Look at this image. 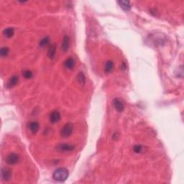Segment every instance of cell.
<instances>
[{
    "instance_id": "14",
    "label": "cell",
    "mask_w": 184,
    "mask_h": 184,
    "mask_svg": "<svg viewBox=\"0 0 184 184\" xmlns=\"http://www.w3.org/2000/svg\"><path fill=\"white\" fill-rule=\"evenodd\" d=\"M114 68V62L111 61H108L106 62L104 66V71L107 73H110L113 71Z\"/></svg>"
},
{
    "instance_id": "20",
    "label": "cell",
    "mask_w": 184,
    "mask_h": 184,
    "mask_svg": "<svg viewBox=\"0 0 184 184\" xmlns=\"http://www.w3.org/2000/svg\"><path fill=\"white\" fill-rule=\"evenodd\" d=\"M133 150L135 153H140L143 151V147L140 145H136L134 146Z\"/></svg>"
},
{
    "instance_id": "17",
    "label": "cell",
    "mask_w": 184,
    "mask_h": 184,
    "mask_svg": "<svg viewBox=\"0 0 184 184\" xmlns=\"http://www.w3.org/2000/svg\"><path fill=\"white\" fill-rule=\"evenodd\" d=\"M49 44L50 38L48 37H43V38H42L41 40H40V43H39V45H40V46L41 47V48H45V47L48 46Z\"/></svg>"
},
{
    "instance_id": "2",
    "label": "cell",
    "mask_w": 184,
    "mask_h": 184,
    "mask_svg": "<svg viewBox=\"0 0 184 184\" xmlns=\"http://www.w3.org/2000/svg\"><path fill=\"white\" fill-rule=\"evenodd\" d=\"M73 132V125L72 123H66L61 129V136L63 138H67L72 135Z\"/></svg>"
},
{
    "instance_id": "19",
    "label": "cell",
    "mask_w": 184,
    "mask_h": 184,
    "mask_svg": "<svg viewBox=\"0 0 184 184\" xmlns=\"http://www.w3.org/2000/svg\"><path fill=\"white\" fill-rule=\"evenodd\" d=\"M22 75H23V76L25 77L26 79H30V78H31L33 76L31 71H29V70L24 71L22 72Z\"/></svg>"
},
{
    "instance_id": "5",
    "label": "cell",
    "mask_w": 184,
    "mask_h": 184,
    "mask_svg": "<svg viewBox=\"0 0 184 184\" xmlns=\"http://www.w3.org/2000/svg\"><path fill=\"white\" fill-rule=\"evenodd\" d=\"M12 172L10 168H1V179H2V181H9L12 178Z\"/></svg>"
},
{
    "instance_id": "1",
    "label": "cell",
    "mask_w": 184,
    "mask_h": 184,
    "mask_svg": "<svg viewBox=\"0 0 184 184\" xmlns=\"http://www.w3.org/2000/svg\"><path fill=\"white\" fill-rule=\"evenodd\" d=\"M68 170L66 168H60L56 169L55 171L53 172V178L55 181L58 182H63L68 178Z\"/></svg>"
},
{
    "instance_id": "13",
    "label": "cell",
    "mask_w": 184,
    "mask_h": 184,
    "mask_svg": "<svg viewBox=\"0 0 184 184\" xmlns=\"http://www.w3.org/2000/svg\"><path fill=\"white\" fill-rule=\"evenodd\" d=\"M29 129L33 134H36L40 129V125L37 122H31L29 124Z\"/></svg>"
},
{
    "instance_id": "12",
    "label": "cell",
    "mask_w": 184,
    "mask_h": 184,
    "mask_svg": "<svg viewBox=\"0 0 184 184\" xmlns=\"http://www.w3.org/2000/svg\"><path fill=\"white\" fill-rule=\"evenodd\" d=\"M64 66L67 69L69 70H71L74 68L75 66V61L73 58L70 57V58H68L64 62Z\"/></svg>"
},
{
    "instance_id": "6",
    "label": "cell",
    "mask_w": 184,
    "mask_h": 184,
    "mask_svg": "<svg viewBox=\"0 0 184 184\" xmlns=\"http://www.w3.org/2000/svg\"><path fill=\"white\" fill-rule=\"evenodd\" d=\"M113 106H114V109L117 110L119 112H121L123 111L125 109V104H123V102H122V100H120L118 98H115V99L113 100Z\"/></svg>"
},
{
    "instance_id": "15",
    "label": "cell",
    "mask_w": 184,
    "mask_h": 184,
    "mask_svg": "<svg viewBox=\"0 0 184 184\" xmlns=\"http://www.w3.org/2000/svg\"><path fill=\"white\" fill-rule=\"evenodd\" d=\"M2 33L4 37H7V38H10V37H12L14 35L15 30L13 28H7L3 30Z\"/></svg>"
},
{
    "instance_id": "9",
    "label": "cell",
    "mask_w": 184,
    "mask_h": 184,
    "mask_svg": "<svg viewBox=\"0 0 184 184\" xmlns=\"http://www.w3.org/2000/svg\"><path fill=\"white\" fill-rule=\"evenodd\" d=\"M120 7L125 11H129L131 10V3L129 1H117Z\"/></svg>"
},
{
    "instance_id": "10",
    "label": "cell",
    "mask_w": 184,
    "mask_h": 184,
    "mask_svg": "<svg viewBox=\"0 0 184 184\" xmlns=\"http://www.w3.org/2000/svg\"><path fill=\"white\" fill-rule=\"evenodd\" d=\"M56 44H52L51 46H50L49 48H48V56L49 57L50 59H53V58L55 57V54H56Z\"/></svg>"
},
{
    "instance_id": "16",
    "label": "cell",
    "mask_w": 184,
    "mask_h": 184,
    "mask_svg": "<svg viewBox=\"0 0 184 184\" xmlns=\"http://www.w3.org/2000/svg\"><path fill=\"white\" fill-rule=\"evenodd\" d=\"M77 81L81 86H84L86 84V77L83 72H80L77 76Z\"/></svg>"
},
{
    "instance_id": "8",
    "label": "cell",
    "mask_w": 184,
    "mask_h": 184,
    "mask_svg": "<svg viewBox=\"0 0 184 184\" xmlns=\"http://www.w3.org/2000/svg\"><path fill=\"white\" fill-rule=\"evenodd\" d=\"M70 47V37L67 35H65L63 39L61 44V50L63 52H66Z\"/></svg>"
},
{
    "instance_id": "18",
    "label": "cell",
    "mask_w": 184,
    "mask_h": 184,
    "mask_svg": "<svg viewBox=\"0 0 184 184\" xmlns=\"http://www.w3.org/2000/svg\"><path fill=\"white\" fill-rule=\"evenodd\" d=\"M9 53H10V49L7 47H3V48L0 49V55L2 58L7 57Z\"/></svg>"
},
{
    "instance_id": "7",
    "label": "cell",
    "mask_w": 184,
    "mask_h": 184,
    "mask_svg": "<svg viewBox=\"0 0 184 184\" xmlns=\"http://www.w3.org/2000/svg\"><path fill=\"white\" fill-rule=\"evenodd\" d=\"M61 115L58 111H53L50 114V121L52 123H57L61 121Z\"/></svg>"
},
{
    "instance_id": "11",
    "label": "cell",
    "mask_w": 184,
    "mask_h": 184,
    "mask_svg": "<svg viewBox=\"0 0 184 184\" xmlns=\"http://www.w3.org/2000/svg\"><path fill=\"white\" fill-rule=\"evenodd\" d=\"M18 80H19V78H18V76H16V75L12 76L11 78L8 80V82H7V88H12L15 86H16L17 84L18 83Z\"/></svg>"
},
{
    "instance_id": "4",
    "label": "cell",
    "mask_w": 184,
    "mask_h": 184,
    "mask_svg": "<svg viewBox=\"0 0 184 184\" xmlns=\"http://www.w3.org/2000/svg\"><path fill=\"white\" fill-rule=\"evenodd\" d=\"M19 161V156L16 153H10L5 158V162L10 165H15Z\"/></svg>"
},
{
    "instance_id": "3",
    "label": "cell",
    "mask_w": 184,
    "mask_h": 184,
    "mask_svg": "<svg viewBox=\"0 0 184 184\" xmlns=\"http://www.w3.org/2000/svg\"><path fill=\"white\" fill-rule=\"evenodd\" d=\"M56 150L59 153H68L73 151L75 149V146L73 145L68 144V143H61L55 147Z\"/></svg>"
}]
</instances>
